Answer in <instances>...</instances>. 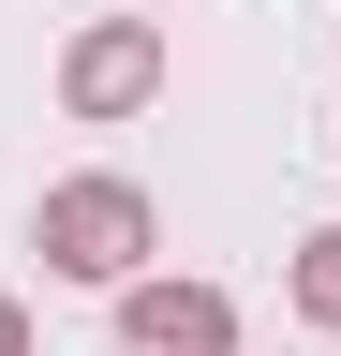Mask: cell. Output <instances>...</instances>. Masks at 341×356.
Wrapping results in <instances>:
<instances>
[{"instance_id": "cell-1", "label": "cell", "mask_w": 341, "mask_h": 356, "mask_svg": "<svg viewBox=\"0 0 341 356\" xmlns=\"http://www.w3.org/2000/svg\"><path fill=\"white\" fill-rule=\"evenodd\" d=\"M149 238H163V208L134 193V178H45V208H30V252L60 267V282H90V297H134L149 282Z\"/></svg>"}, {"instance_id": "cell-2", "label": "cell", "mask_w": 341, "mask_h": 356, "mask_svg": "<svg viewBox=\"0 0 341 356\" xmlns=\"http://www.w3.org/2000/svg\"><path fill=\"white\" fill-rule=\"evenodd\" d=\"M60 104H74V119H134V104H163V30H149V15L74 30V44H60Z\"/></svg>"}, {"instance_id": "cell-3", "label": "cell", "mask_w": 341, "mask_h": 356, "mask_svg": "<svg viewBox=\"0 0 341 356\" xmlns=\"http://www.w3.org/2000/svg\"><path fill=\"white\" fill-rule=\"evenodd\" d=\"M119 356H238V297H223V282H163V267H149V282L119 297Z\"/></svg>"}, {"instance_id": "cell-4", "label": "cell", "mask_w": 341, "mask_h": 356, "mask_svg": "<svg viewBox=\"0 0 341 356\" xmlns=\"http://www.w3.org/2000/svg\"><path fill=\"white\" fill-rule=\"evenodd\" d=\"M282 297H297V327H326V341H341V222H312V238H297Z\"/></svg>"}, {"instance_id": "cell-5", "label": "cell", "mask_w": 341, "mask_h": 356, "mask_svg": "<svg viewBox=\"0 0 341 356\" xmlns=\"http://www.w3.org/2000/svg\"><path fill=\"white\" fill-rule=\"evenodd\" d=\"M0 356H30V312H15V297H0Z\"/></svg>"}]
</instances>
